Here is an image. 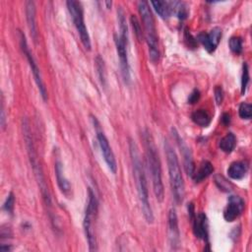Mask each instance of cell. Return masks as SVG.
<instances>
[{
	"label": "cell",
	"instance_id": "1",
	"mask_svg": "<svg viewBox=\"0 0 252 252\" xmlns=\"http://www.w3.org/2000/svg\"><path fill=\"white\" fill-rule=\"evenodd\" d=\"M129 153L131 157L133 175L135 179V184L137 188V193L139 197V201L141 204V209L143 212V216L148 223H152L154 221V214L149 200V191L147 185V179L143 167L142 160L140 158V154L138 151V147L133 140H129Z\"/></svg>",
	"mask_w": 252,
	"mask_h": 252
},
{
	"label": "cell",
	"instance_id": "2",
	"mask_svg": "<svg viewBox=\"0 0 252 252\" xmlns=\"http://www.w3.org/2000/svg\"><path fill=\"white\" fill-rule=\"evenodd\" d=\"M143 139H144L145 147H146L147 161H148L149 169H150L151 175H152L154 193H155V196H156L158 202L161 203L164 198V189H163V183H162V178H161V166H160L158 153L157 147L155 145L153 136L151 135V133L148 129H146L144 131Z\"/></svg>",
	"mask_w": 252,
	"mask_h": 252
},
{
	"label": "cell",
	"instance_id": "3",
	"mask_svg": "<svg viewBox=\"0 0 252 252\" xmlns=\"http://www.w3.org/2000/svg\"><path fill=\"white\" fill-rule=\"evenodd\" d=\"M164 152H165V156H166L169 182H170V187H171V191L173 194V198H174L176 204H181L183 202V199L185 196L184 180L182 177L181 168H180L177 155L167 140L164 141Z\"/></svg>",
	"mask_w": 252,
	"mask_h": 252
},
{
	"label": "cell",
	"instance_id": "4",
	"mask_svg": "<svg viewBox=\"0 0 252 252\" xmlns=\"http://www.w3.org/2000/svg\"><path fill=\"white\" fill-rule=\"evenodd\" d=\"M138 9L142 18L145 31L144 34L149 47V57L153 62H157L159 57L158 39L152 11L147 1H140L138 3Z\"/></svg>",
	"mask_w": 252,
	"mask_h": 252
},
{
	"label": "cell",
	"instance_id": "5",
	"mask_svg": "<svg viewBox=\"0 0 252 252\" xmlns=\"http://www.w3.org/2000/svg\"><path fill=\"white\" fill-rule=\"evenodd\" d=\"M23 132H24V138L26 141V146L28 149V154H29V158L32 167V170L34 172L35 178L37 180L38 186L40 188L42 197L44 199V202L47 206H51V199H50V195L48 192V188L44 179V175L42 173L39 161H38V158H37V154L35 152V148L32 142V132H31V128H30V124L29 121L27 119L23 120Z\"/></svg>",
	"mask_w": 252,
	"mask_h": 252
},
{
	"label": "cell",
	"instance_id": "6",
	"mask_svg": "<svg viewBox=\"0 0 252 252\" xmlns=\"http://www.w3.org/2000/svg\"><path fill=\"white\" fill-rule=\"evenodd\" d=\"M98 202L94 192L89 188L88 190V203L86 206L85 217L83 221L84 232L89 244V248L91 251H94L97 249L96 247V236H95V220L97 216Z\"/></svg>",
	"mask_w": 252,
	"mask_h": 252
},
{
	"label": "cell",
	"instance_id": "7",
	"mask_svg": "<svg viewBox=\"0 0 252 252\" xmlns=\"http://www.w3.org/2000/svg\"><path fill=\"white\" fill-rule=\"evenodd\" d=\"M68 11L71 15L75 28L79 33L81 41L87 50H91V38L84 21V10L81 2L75 0H69L66 2Z\"/></svg>",
	"mask_w": 252,
	"mask_h": 252
},
{
	"label": "cell",
	"instance_id": "8",
	"mask_svg": "<svg viewBox=\"0 0 252 252\" xmlns=\"http://www.w3.org/2000/svg\"><path fill=\"white\" fill-rule=\"evenodd\" d=\"M19 38H20L21 49H22L23 53L25 54V56H26V58H27V60L29 62V65L31 67L32 76L34 78V81H35L36 86L38 88V91L40 93V95L43 98V100H46V98H47V92H46V88L44 86V83H43V80H42L39 68H38L37 63H36V61H35L32 51H31V49H30V47L28 45L26 36H25V34L22 32H19Z\"/></svg>",
	"mask_w": 252,
	"mask_h": 252
},
{
	"label": "cell",
	"instance_id": "9",
	"mask_svg": "<svg viewBox=\"0 0 252 252\" xmlns=\"http://www.w3.org/2000/svg\"><path fill=\"white\" fill-rule=\"evenodd\" d=\"M92 120H93V123H94V128H95L96 139H97V142H98V145H99L101 154H102V156H103L104 161H105L107 167L109 168V170H110L112 173H116V170H117V163H116V159H115L113 151H112V149H111V147H110V145H109V142H108V140H107V138H106L104 132L101 130L100 125H99L98 121L95 119V117H93Z\"/></svg>",
	"mask_w": 252,
	"mask_h": 252
},
{
	"label": "cell",
	"instance_id": "10",
	"mask_svg": "<svg viewBox=\"0 0 252 252\" xmlns=\"http://www.w3.org/2000/svg\"><path fill=\"white\" fill-rule=\"evenodd\" d=\"M114 43L116 47V51L119 57L120 61V67H121V73L123 76V79L125 83L129 84L130 82V66L128 61V53H127V46L128 41L123 39L120 35H114Z\"/></svg>",
	"mask_w": 252,
	"mask_h": 252
},
{
	"label": "cell",
	"instance_id": "11",
	"mask_svg": "<svg viewBox=\"0 0 252 252\" xmlns=\"http://www.w3.org/2000/svg\"><path fill=\"white\" fill-rule=\"evenodd\" d=\"M244 207H245V203L241 197L236 195L229 196L226 207L223 211L224 220L228 222L235 220L243 213Z\"/></svg>",
	"mask_w": 252,
	"mask_h": 252
},
{
	"label": "cell",
	"instance_id": "12",
	"mask_svg": "<svg viewBox=\"0 0 252 252\" xmlns=\"http://www.w3.org/2000/svg\"><path fill=\"white\" fill-rule=\"evenodd\" d=\"M221 29L219 27L213 28L209 32H202L198 35V40L203 44L204 48L209 52H214L221 38Z\"/></svg>",
	"mask_w": 252,
	"mask_h": 252
},
{
	"label": "cell",
	"instance_id": "13",
	"mask_svg": "<svg viewBox=\"0 0 252 252\" xmlns=\"http://www.w3.org/2000/svg\"><path fill=\"white\" fill-rule=\"evenodd\" d=\"M172 134L174 136V139L175 141L177 142L178 144V147L180 149V152L182 154V157H183V160H184V167H185V170H186V173L189 175V176H193L194 172H195V165H194V160H193V158H192V154H191V151L190 149L188 148V146L185 144V142L181 139V137L178 135V133L176 132V130L174 128H172Z\"/></svg>",
	"mask_w": 252,
	"mask_h": 252
},
{
	"label": "cell",
	"instance_id": "14",
	"mask_svg": "<svg viewBox=\"0 0 252 252\" xmlns=\"http://www.w3.org/2000/svg\"><path fill=\"white\" fill-rule=\"evenodd\" d=\"M167 226H168V238L170 245L175 248L178 246L180 241V232L178 228V219L175 209H170L167 217Z\"/></svg>",
	"mask_w": 252,
	"mask_h": 252
},
{
	"label": "cell",
	"instance_id": "15",
	"mask_svg": "<svg viewBox=\"0 0 252 252\" xmlns=\"http://www.w3.org/2000/svg\"><path fill=\"white\" fill-rule=\"evenodd\" d=\"M55 175H56V180H57V184L60 191L67 198H70L72 195V186L64 174L63 164L60 160L55 161Z\"/></svg>",
	"mask_w": 252,
	"mask_h": 252
},
{
	"label": "cell",
	"instance_id": "16",
	"mask_svg": "<svg viewBox=\"0 0 252 252\" xmlns=\"http://www.w3.org/2000/svg\"><path fill=\"white\" fill-rule=\"evenodd\" d=\"M193 231L197 238L207 240L208 238V220L204 213H199L193 221Z\"/></svg>",
	"mask_w": 252,
	"mask_h": 252
},
{
	"label": "cell",
	"instance_id": "17",
	"mask_svg": "<svg viewBox=\"0 0 252 252\" xmlns=\"http://www.w3.org/2000/svg\"><path fill=\"white\" fill-rule=\"evenodd\" d=\"M26 17L28 26L32 34V37L34 41L37 39V29L35 21V5L32 1H28L26 3Z\"/></svg>",
	"mask_w": 252,
	"mask_h": 252
},
{
	"label": "cell",
	"instance_id": "18",
	"mask_svg": "<svg viewBox=\"0 0 252 252\" xmlns=\"http://www.w3.org/2000/svg\"><path fill=\"white\" fill-rule=\"evenodd\" d=\"M248 170V164L245 161H233L227 168V175L234 180L242 179Z\"/></svg>",
	"mask_w": 252,
	"mask_h": 252
},
{
	"label": "cell",
	"instance_id": "19",
	"mask_svg": "<svg viewBox=\"0 0 252 252\" xmlns=\"http://www.w3.org/2000/svg\"><path fill=\"white\" fill-rule=\"evenodd\" d=\"M213 171H214L213 164L208 160H204L201 162L197 171L194 172L192 178L195 180V182H201L205 178H207L209 175H211Z\"/></svg>",
	"mask_w": 252,
	"mask_h": 252
},
{
	"label": "cell",
	"instance_id": "20",
	"mask_svg": "<svg viewBox=\"0 0 252 252\" xmlns=\"http://www.w3.org/2000/svg\"><path fill=\"white\" fill-rule=\"evenodd\" d=\"M192 121L201 126V127H207L211 123V116L205 109H197L191 114Z\"/></svg>",
	"mask_w": 252,
	"mask_h": 252
},
{
	"label": "cell",
	"instance_id": "21",
	"mask_svg": "<svg viewBox=\"0 0 252 252\" xmlns=\"http://www.w3.org/2000/svg\"><path fill=\"white\" fill-rule=\"evenodd\" d=\"M235 145H236V138L233 133H227L224 137L220 139L219 143L220 149L226 154L231 153L234 150Z\"/></svg>",
	"mask_w": 252,
	"mask_h": 252
},
{
	"label": "cell",
	"instance_id": "22",
	"mask_svg": "<svg viewBox=\"0 0 252 252\" xmlns=\"http://www.w3.org/2000/svg\"><path fill=\"white\" fill-rule=\"evenodd\" d=\"M151 4L155 8L156 12L162 19H166L171 15V10H170L168 1H152Z\"/></svg>",
	"mask_w": 252,
	"mask_h": 252
},
{
	"label": "cell",
	"instance_id": "23",
	"mask_svg": "<svg viewBox=\"0 0 252 252\" xmlns=\"http://www.w3.org/2000/svg\"><path fill=\"white\" fill-rule=\"evenodd\" d=\"M169 7L171 10V14H175L179 19H185L188 15V9L185 3L179 1H170Z\"/></svg>",
	"mask_w": 252,
	"mask_h": 252
},
{
	"label": "cell",
	"instance_id": "24",
	"mask_svg": "<svg viewBox=\"0 0 252 252\" xmlns=\"http://www.w3.org/2000/svg\"><path fill=\"white\" fill-rule=\"evenodd\" d=\"M95 67L97 70V74H98V78L99 81L101 83L102 86H105V81H106V76H105V66H104V62L103 59L97 55L95 58Z\"/></svg>",
	"mask_w": 252,
	"mask_h": 252
},
{
	"label": "cell",
	"instance_id": "25",
	"mask_svg": "<svg viewBox=\"0 0 252 252\" xmlns=\"http://www.w3.org/2000/svg\"><path fill=\"white\" fill-rule=\"evenodd\" d=\"M230 50L235 54H240L242 52V39L239 36H232L228 41Z\"/></svg>",
	"mask_w": 252,
	"mask_h": 252
},
{
	"label": "cell",
	"instance_id": "26",
	"mask_svg": "<svg viewBox=\"0 0 252 252\" xmlns=\"http://www.w3.org/2000/svg\"><path fill=\"white\" fill-rule=\"evenodd\" d=\"M238 114L242 119H250L252 116V105L247 102H241L238 108Z\"/></svg>",
	"mask_w": 252,
	"mask_h": 252
},
{
	"label": "cell",
	"instance_id": "27",
	"mask_svg": "<svg viewBox=\"0 0 252 252\" xmlns=\"http://www.w3.org/2000/svg\"><path fill=\"white\" fill-rule=\"evenodd\" d=\"M249 83V69L246 62L242 66V75H241V94H244Z\"/></svg>",
	"mask_w": 252,
	"mask_h": 252
},
{
	"label": "cell",
	"instance_id": "28",
	"mask_svg": "<svg viewBox=\"0 0 252 252\" xmlns=\"http://www.w3.org/2000/svg\"><path fill=\"white\" fill-rule=\"evenodd\" d=\"M130 21H131V25H132V28L135 32V34L137 36V38L139 40H142V37H143V32H142V28H141V25L139 23V20L137 19L136 16L132 15L131 18H130Z\"/></svg>",
	"mask_w": 252,
	"mask_h": 252
},
{
	"label": "cell",
	"instance_id": "29",
	"mask_svg": "<svg viewBox=\"0 0 252 252\" xmlns=\"http://www.w3.org/2000/svg\"><path fill=\"white\" fill-rule=\"evenodd\" d=\"M14 204H15V198H14V195L13 193H10L7 198H6V201L4 203V210L8 213H12L13 212V209H14Z\"/></svg>",
	"mask_w": 252,
	"mask_h": 252
},
{
	"label": "cell",
	"instance_id": "30",
	"mask_svg": "<svg viewBox=\"0 0 252 252\" xmlns=\"http://www.w3.org/2000/svg\"><path fill=\"white\" fill-rule=\"evenodd\" d=\"M222 97H223L222 89H221V87L217 86L216 89H215V98H216V101H217L218 104H220V103H221Z\"/></svg>",
	"mask_w": 252,
	"mask_h": 252
},
{
	"label": "cell",
	"instance_id": "31",
	"mask_svg": "<svg viewBox=\"0 0 252 252\" xmlns=\"http://www.w3.org/2000/svg\"><path fill=\"white\" fill-rule=\"evenodd\" d=\"M199 97H200V93H199V91H198V90H194V91L192 92V94L189 95L188 101H189L190 103H195V102L199 99Z\"/></svg>",
	"mask_w": 252,
	"mask_h": 252
},
{
	"label": "cell",
	"instance_id": "32",
	"mask_svg": "<svg viewBox=\"0 0 252 252\" xmlns=\"http://www.w3.org/2000/svg\"><path fill=\"white\" fill-rule=\"evenodd\" d=\"M4 121H5V117H4V104H3V97H2V103H1V124L4 127Z\"/></svg>",
	"mask_w": 252,
	"mask_h": 252
},
{
	"label": "cell",
	"instance_id": "33",
	"mask_svg": "<svg viewBox=\"0 0 252 252\" xmlns=\"http://www.w3.org/2000/svg\"><path fill=\"white\" fill-rule=\"evenodd\" d=\"M222 121L224 124H228L230 121V116L228 114H223L222 116Z\"/></svg>",
	"mask_w": 252,
	"mask_h": 252
}]
</instances>
